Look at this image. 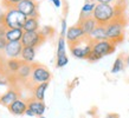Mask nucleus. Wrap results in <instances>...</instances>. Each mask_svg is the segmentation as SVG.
Instances as JSON below:
<instances>
[{
    "mask_svg": "<svg viewBox=\"0 0 129 118\" xmlns=\"http://www.w3.org/2000/svg\"><path fill=\"white\" fill-rule=\"evenodd\" d=\"M123 7L121 5H109V4H96L92 18L98 25H108L110 21L122 17Z\"/></svg>",
    "mask_w": 129,
    "mask_h": 118,
    "instance_id": "nucleus-1",
    "label": "nucleus"
},
{
    "mask_svg": "<svg viewBox=\"0 0 129 118\" xmlns=\"http://www.w3.org/2000/svg\"><path fill=\"white\" fill-rule=\"evenodd\" d=\"M124 27H125V19L123 18V16L114 19L113 21H110L108 25H106L108 40L113 41L116 45L118 43H121L123 40V35H124Z\"/></svg>",
    "mask_w": 129,
    "mask_h": 118,
    "instance_id": "nucleus-2",
    "label": "nucleus"
},
{
    "mask_svg": "<svg viewBox=\"0 0 129 118\" xmlns=\"http://www.w3.org/2000/svg\"><path fill=\"white\" fill-rule=\"evenodd\" d=\"M27 17L24 16L16 7L7 8L5 12L4 26L6 28H23L24 23L26 21Z\"/></svg>",
    "mask_w": 129,
    "mask_h": 118,
    "instance_id": "nucleus-3",
    "label": "nucleus"
},
{
    "mask_svg": "<svg viewBox=\"0 0 129 118\" xmlns=\"http://www.w3.org/2000/svg\"><path fill=\"white\" fill-rule=\"evenodd\" d=\"M51 79V72L45 66L40 64H33L32 67V75H31V83L32 84H43L49 83Z\"/></svg>",
    "mask_w": 129,
    "mask_h": 118,
    "instance_id": "nucleus-4",
    "label": "nucleus"
},
{
    "mask_svg": "<svg viewBox=\"0 0 129 118\" xmlns=\"http://www.w3.org/2000/svg\"><path fill=\"white\" fill-rule=\"evenodd\" d=\"M88 37L85 35V33L83 32L82 27L79 26L78 24L77 25H74V26H70L68 28V32L65 34V39H67V43L70 45V46H74V45H77V44L82 43L83 40H85Z\"/></svg>",
    "mask_w": 129,
    "mask_h": 118,
    "instance_id": "nucleus-5",
    "label": "nucleus"
},
{
    "mask_svg": "<svg viewBox=\"0 0 129 118\" xmlns=\"http://www.w3.org/2000/svg\"><path fill=\"white\" fill-rule=\"evenodd\" d=\"M116 50V44H114L110 40H102L92 43V53L97 54L100 58H103L104 55L111 54Z\"/></svg>",
    "mask_w": 129,
    "mask_h": 118,
    "instance_id": "nucleus-6",
    "label": "nucleus"
},
{
    "mask_svg": "<svg viewBox=\"0 0 129 118\" xmlns=\"http://www.w3.org/2000/svg\"><path fill=\"white\" fill-rule=\"evenodd\" d=\"M16 8L27 18H38L39 16L38 4L36 3V0H23L21 3L17 5Z\"/></svg>",
    "mask_w": 129,
    "mask_h": 118,
    "instance_id": "nucleus-7",
    "label": "nucleus"
},
{
    "mask_svg": "<svg viewBox=\"0 0 129 118\" xmlns=\"http://www.w3.org/2000/svg\"><path fill=\"white\" fill-rule=\"evenodd\" d=\"M45 40L39 31L37 32H24V35L21 38V44L24 47H38L40 46Z\"/></svg>",
    "mask_w": 129,
    "mask_h": 118,
    "instance_id": "nucleus-8",
    "label": "nucleus"
},
{
    "mask_svg": "<svg viewBox=\"0 0 129 118\" xmlns=\"http://www.w3.org/2000/svg\"><path fill=\"white\" fill-rule=\"evenodd\" d=\"M83 41H84V40H83ZM82 43L77 44V45H74V46H70V52L75 58L88 59L89 55L91 54V52H92V43H91L89 39H88V41L85 43V45H82Z\"/></svg>",
    "mask_w": 129,
    "mask_h": 118,
    "instance_id": "nucleus-9",
    "label": "nucleus"
},
{
    "mask_svg": "<svg viewBox=\"0 0 129 118\" xmlns=\"http://www.w3.org/2000/svg\"><path fill=\"white\" fill-rule=\"evenodd\" d=\"M23 48L24 46L21 41L7 43L5 50L3 51V57L5 59H20V54H21Z\"/></svg>",
    "mask_w": 129,
    "mask_h": 118,
    "instance_id": "nucleus-10",
    "label": "nucleus"
},
{
    "mask_svg": "<svg viewBox=\"0 0 129 118\" xmlns=\"http://www.w3.org/2000/svg\"><path fill=\"white\" fill-rule=\"evenodd\" d=\"M21 64L23 62L20 59H5L3 60V72L5 73V76H16L19 67L21 66Z\"/></svg>",
    "mask_w": 129,
    "mask_h": 118,
    "instance_id": "nucleus-11",
    "label": "nucleus"
},
{
    "mask_svg": "<svg viewBox=\"0 0 129 118\" xmlns=\"http://www.w3.org/2000/svg\"><path fill=\"white\" fill-rule=\"evenodd\" d=\"M17 99H19V91L17 90V89L11 87L10 90L5 91L4 93L0 96V104L8 107L12 103L16 102Z\"/></svg>",
    "mask_w": 129,
    "mask_h": 118,
    "instance_id": "nucleus-12",
    "label": "nucleus"
},
{
    "mask_svg": "<svg viewBox=\"0 0 129 118\" xmlns=\"http://www.w3.org/2000/svg\"><path fill=\"white\" fill-rule=\"evenodd\" d=\"M7 109H8V111H10L12 114H14V116H23V114H25L26 110L28 109L27 100H24V99H21V98L17 99L16 102L12 103Z\"/></svg>",
    "mask_w": 129,
    "mask_h": 118,
    "instance_id": "nucleus-13",
    "label": "nucleus"
},
{
    "mask_svg": "<svg viewBox=\"0 0 129 118\" xmlns=\"http://www.w3.org/2000/svg\"><path fill=\"white\" fill-rule=\"evenodd\" d=\"M27 105H28V109L36 114V117L44 116L45 111H46V105H45V103L40 102V100H37V99H35V98L28 99Z\"/></svg>",
    "mask_w": 129,
    "mask_h": 118,
    "instance_id": "nucleus-14",
    "label": "nucleus"
},
{
    "mask_svg": "<svg viewBox=\"0 0 129 118\" xmlns=\"http://www.w3.org/2000/svg\"><path fill=\"white\" fill-rule=\"evenodd\" d=\"M88 39L91 43H96V41H102V40H107V30L104 25H97L95 30L89 35H88Z\"/></svg>",
    "mask_w": 129,
    "mask_h": 118,
    "instance_id": "nucleus-15",
    "label": "nucleus"
},
{
    "mask_svg": "<svg viewBox=\"0 0 129 118\" xmlns=\"http://www.w3.org/2000/svg\"><path fill=\"white\" fill-rule=\"evenodd\" d=\"M32 67H33V65H32V64L23 63L14 77H16L18 80H20V82H27L28 79H31Z\"/></svg>",
    "mask_w": 129,
    "mask_h": 118,
    "instance_id": "nucleus-16",
    "label": "nucleus"
},
{
    "mask_svg": "<svg viewBox=\"0 0 129 118\" xmlns=\"http://www.w3.org/2000/svg\"><path fill=\"white\" fill-rule=\"evenodd\" d=\"M24 35L23 28H7L5 33V39L7 43H13V41H21V38Z\"/></svg>",
    "mask_w": 129,
    "mask_h": 118,
    "instance_id": "nucleus-17",
    "label": "nucleus"
},
{
    "mask_svg": "<svg viewBox=\"0 0 129 118\" xmlns=\"http://www.w3.org/2000/svg\"><path fill=\"white\" fill-rule=\"evenodd\" d=\"M78 25L82 27L83 32L85 33V35H88L91 33V32L95 30V27L97 26L98 24L96 23V20L92 18V17H90V18H85V19H82V20H78Z\"/></svg>",
    "mask_w": 129,
    "mask_h": 118,
    "instance_id": "nucleus-18",
    "label": "nucleus"
},
{
    "mask_svg": "<svg viewBox=\"0 0 129 118\" xmlns=\"http://www.w3.org/2000/svg\"><path fill=\"white\" fill-rule=\"evenodd\" d=\"M36 59V48L35 47H24L21 54H20V60L23 63L33 64Z\"/></svg>",
    "mask_w": 129,
    "mask_h": 118,
    "instance_id": "nucleus-19",
    "label": "nucleus"
},
{
    "mask_svg": "<svg viewBox=\"0 0 129 118\" xmlns=\"http://www.w3.org/2000/svg\"><path fill=\"white\" fill-rule=\"evenodd\" d=\"M47 87H49V83H43V84H37L33 87V98L40 102H44L45 99V92H46Z\"/></svg>",
    "mask_w": 129,
    "mask_h": 118,
    "instance_id": "nucleus-20",
    "label": "nucleus"
},
{
    "mask_svg": "<svg viewBox=\"0 0 129 118\" xmlns=\"http://www.w3.org/2000/svg\"><path fill=\"white\" fill-rule=\"evenodd\" d=\"M95 7H96V3L86 0L85 4L83 5L82 10H81V14H79V20L92 17V14H94V10H95Z\"/></svg>",
    "mask_w": 129,
    "mask_h": 118,
    "instance_id": "nucleus-21",
    "label": "nucleus"
},
{
    "mask_svg": "<svg viewBox=\"0 0 129 118\" xmlns=\"http://www.w3.org/2000/svg\"><path fill=\"white\" fill-rule=\"evenodd\" d=\"M24 32H37L39 31V21L37 18H27L23 26Z\"/></svg>",
    "mask_w": 129,
    "mask_h": 118,
    "instance_id": "nucleus-22",
    "label": "nucleus"
},
{
    "mask_svg": "<svg viewBox=\"0 0 129 118\" xmlns=\"http://www.w3.org/2000/svg\"><path fill=\"white\" fill-rule=\"evenodd\" d=\"M64 54H67V39L64 37H60L57 43V57Z\"/></svg>",
    "mask_w": 129,
    "mask_h": 118,
    "instance_id": "nucleus-23",
    "label": "nucleus"
},
{
    "mask_svg": "<svg viewBox=\"0 0 129 118\" xmlns=\"http://www.w3.org/2000/svg\"><path fill=\"white\" fill-rule=\"evenodd\" d=\"M123 69H124V62H123L122 57H118V58H116V60H115L114 64H113L111 73H113V75H116V73H118V72H121Z\"/></svg>",
    "mask_w": 129,
    "mask_h": 118,
    "instance_id": "nucleus-24",
    "label": "nucleus"
},
{
    "mask_svg": "<svg viewBox=\"0 0 129 118\" xmlns=\"http://www.w3.org/2000/svg\"><path fill=\"white\" fill-rule=\"evenodd\" d=\"M68 63H69V58L67 54L56 57V66L57 67H64L65 65H68Z\"/></svg>",
    "mask_w": 129,
    "mask_h": 118,
    "instance_id": "nucleus-25",
    "label": "nucleus"
},
{
    "mask_svg": "<svg viewBox=\"0 0 129 118\" xmlns=\"http://www.w3.org/2000/svg\"><path fill=\"white\" fill-rule=\"evenodd\" d=\"M39 32H40V34H42L44 38L46 39L47 37H51V35L55 33V30L51 27V26H44V27H42L39 30Z\"/></svg>",
    "mask_w": 129,
    "mask_h": 118,
    "instance_id": "nucleus-26",
    "label": "nucleus"
},
{
    "mask_svg": "<svg viewBox=\"0 0 129 118\" xmlns=\"http://www.w3.org/2000/svg\"><path fill=\"white\" fill-rule=\"evenodd\" d=\"M23 0H3V5L6 8H11V7H16L17 5L21 3Z\"/></svg>",
    "mask_w": 129,
    "mask_h": 118,
    "instance_id": "nucleus-27",
    "label": "nucleus"
},
{
    "mask_svg": "<svg viewBox=\"0 0 129 118\" xmlns=\"http://www.w3.org/2000/svg\"><path fill=\"white\" fill-rule=\"evenodd\" d=\"M68 23H67V19H62L60 21V37H64L65 38V34L68 32Z\"/></svg>",
    "mask_w": 129,
    "mask_h": 118,
    "instance_id": "nucleus-28",
    "label": "nucleus"
},
{
    "mask_svg": "<svg viewBox=\"0 0 129 118\" xmlns=\"http://www.w3.org/2000/svg\"><path fill=\"white\" fill-rule=\"evenodd\" d=\"M96 4H109V5H120L118 0H94Z\"/></svg>",
    "mask_w": 129,
    "mask_h": 118,
    "instance_id": "nucleus-29",
    "label": "nucleus"
},
{
    "mask_svg": "<svg viewBox=\"0 0 129 118\" xmlns=\"http://www.w3.org/2000/svg\"><path fill=\"white\" fill-rule=\"evenodd\" d=\"M6 45H7V40L5 39V37L4 38H0V52L4 51L5 47H6Z\"/></svg>",
    "mask_w": 129,
    "mask_h": 118,
    "instance_id": "nucleus-30",
    "label": "nucleus"
},
{
    "mask_svg": "<svg viewBox=\"0 0 129 118\" xmlns=\"http://www.w3.org/2000/svg\"><path fill=\"white\" fill-rule=\"evenodd\" d=\"M6 30H7V28L5 27L4 25H0V38H4V37H5Z\"/></svg>",
    "mask_w": 129,
    "mask_h": 118,
    "instance_id": "nucleus-31",
    "label": "nucleus"
},
{
    "mask_svg": "<svg viewBox=\"0 0 129 118\" xmlns=\"http://www.w3.org/2000/svg\"><path fill=\"white\" fill-rule=\"evenodd\" d=\"M5 12L0 8V25H4V19H5Z\"/></svg>",
    "mask_w": 129,
    "mask_h": 118,
    "instance_id": "nucleus-32",
    "label": "nucleus"
},
{
    "mask_svg": "<svg viewBox=\"0 0 129 118\" xmlns=\"http://www.w3.org/2000/svg\"><path fill=\"white\" fill-rule=\"evenodd\" d=\"M50 1L55 5V7H57V8H59L62 6V0H50Z\"/></svg>",
    "mask_w": 129,
    "mask_h": 118,
    "instance_id": "nucleus-33",
    "label": "nucleus"
},
{
    "mask_svg": "<svg viewBox=\"0 0 129 118\" xmlns=\"http://www.w3.org/2000/svg\"><path fill=\"white\" fill-rule=\"evenodd\" d=\"M25 116H27V117H36V114L33 113V112H32L30 109H27V110H26V112H25Z\"/></svg>",
    "mask_w": 129,
    "mask_h": 118,
    "instance_id": "nucleus-34",
    "label": "nucleus"
},
{
    "mask_svg": "<svg viewBox=\"0 0 129 118\" xmlns=\"http://www.w3.org/2000/svg\"><path fill=\"white\" fill-rule=\"evenodd\" d=\"M106 118H120V116L117 113H109V114H107Z\"/></svg>",
    "mask_w": 129,
    "mask_h": 118,
    "instance_id": "nucleus-35",
    "label": "nucleus"
},
{
    "mask_svg": "<svg viewBox=\"0 0 129 118\" xmlns=\"http://www.w3.org/2000/svg\"><path fill=\"white\" fill-rule=\"evenodd\" d=\"M5 77H6V76H5V73L3 72V71H0V82H1V80H3Z\"/></svg>",
    "mask_w": 129,
    "mask_h": 118,
    "instance_id": "nucleus-36",
    "label": "nucleus"
},
{
    "mask_svg": "<svg viewBox=\"0 0 129 118\" xmlns=\"http://www.w3.org/2000/svg\"><path fill=\"white\" fill-rule=\"evenodd\" d=\"M0 71H3V60L0 62Z\"/></svg>",
    "mask_w": 129,
    "mask_h": 118,
    "instance_id": "nucleus-37",
    "label": "nucleus"
},
{
    "mask_svg": "<svg viewBox=\"0 0 129 118\" xmlns=\"http://www.w3.org/2000/svg\"><path fill=\"white\" fill-rule=\"evenodd\" d=\"M125 63H127V65H129V55L127 57V60H125Z\"/></svg>",
    "mask_w": 129,
    "mask_h": 118,
    "instance_id": "nucleus-38",
    "label": "nucleus"
},
{
    "mask_svg": "<svg viewBox=\"0 0 129 118\" xmlns=\"http://www.w3.org/2000/svg\"><path fill=\"white\" fill-rule=\"evenodd\" d=\"M1 60H4V59L1 58V54H0V62H1Z\"/></svg>",
    "mask_w": 129,
    "mask_h": 118,
    "instance_id": "nucleus-39",
    "label": "nucleus"
},
{
    "mask_svg": "<svg viewBox=\"0 0 129 118\" xmlns=\"http://www.w3.org/2000/svg\"><path fill=\"white\" fill-rule=\"evenodd\" d=\"M38 118H45V117H44V116H40V117H38Z\"/></svg>",
    "mask_w": 129,
    "mask_h": 118,
    "instance_id": "nucleus-40",
    "label": "nucleus"
},
{
    "mask_svg": "<svg viewBox=\"0 0 129 118\" xmlns=\"http://www.w3.org/2000/svg\"><path fill=\"white\" fill-rule=\"evenodd\" d=\"M128 40H129V38H128Z\"/></svg>",
    "mask_w": 129,
    "mask_h": 118,
    "instance_id": "nucleus-41",
    "label": "nucleus"
}]
</instances>
